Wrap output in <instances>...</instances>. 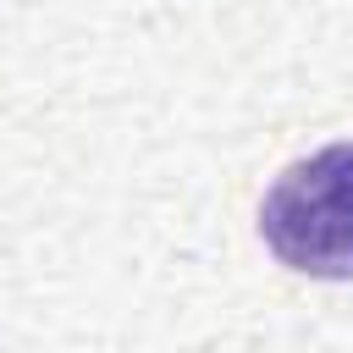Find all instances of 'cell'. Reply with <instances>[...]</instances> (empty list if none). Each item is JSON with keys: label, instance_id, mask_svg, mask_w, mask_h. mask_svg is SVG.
<instances>
[{"label": "cell", "instance_id": "obj_1", "mask_svg": "<svg viewBox=\"0 0 353 353\" xmlns=\"http://www.w3.org/2000/svg\"><path fill=\"white\" fill-rule=\"evenodd\" d=\"M265 248L314 281H353V138L298 154L259 199Z\"/></svg>", "mask_w": 353, "mask_h": 353}]
</instances>
